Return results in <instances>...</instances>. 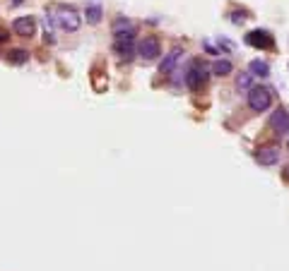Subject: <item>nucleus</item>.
<instances>
[{"mask_svg":"<svg viewBox=\"0 0 289 271\" xmlns=\"http://www.w3.org/2000/svg\"><path fill=\"white\" fill-rule=\"evenodd\" d=\"M48 20L56 22L63 31H77L82 27V20H80V12L75 7H68V5H56L51 12H48Z\"/></svg>","mask_w":289,"mask_h":271,"instance_id":"nucleus-1","label":"nucleus"},{"mask_svg":"<svg viewBox=\"0 0 289 271\" xmlns=\"http://www.w3.org/2000/svg\"><path fill=\"white\" fill-rule=\"evenodd\" d=\"M207 84V65L202 60H193L186 70V86L191 91H198Z\"/></svg>","mask_w":289,"mask_h":271,"instance_id":"nucleus-2","label":"nucleus"},{"mask_svg":"<svg viewBox=\"0 0 289 271\" xmlns=\"http://www.w3.org/2000/svg\"><path fill=\"white\" fill-rule=\"evenodd\" d=\"M270 104H272V91L267 86H251L248 89V108L251 110L263 113L270 108Z\"/></svg>","mask_w":289,"mask_h":271,"instance_id":"nucleus-3","label":"nucleus"},{"mask_svg":"<svg viewBox=\"0 0 289 271\" xmlns=\"http://www.w3.org/2000/svg\"><path fill=\"white\" fill-rule=\"evenodd\" d=\"M114 51L120 60H133L135 55V41H133V34H114Z\"/></svg>","mask_w":289,"mask_h":271,"instance_id":"nucleus-4","label":"nucleus"},{"mask_svg":"<svg viewBox=\"0 0 289 271\" xmlns=\"http://www.w3.org/2000/svg\"><path fill=\"white\" fill-rule=\"evenodd\" d=\"M246 43L253 46V48H263V51H272V48H275V39H272V34L265 31V29H253V31H248V34H246Z\"/></svg>","mask_w":289,"mask_h":271,"instance_id":"nucleus-5","label":"nucleus"},{"mask_svg":"<svg viewBox=\"0 0 289 271\" xmlns=\"http://www.w3.org/2000/svg\"><path fill=\"white\" fill-rule=\"evenodd\" d=\"M138 53H140V58H144V60H157V58L162 55V43H159V39H157V36H144V39H140Z\"/></svg>","mask_w":289,"mask_h":271,"instance_id":"nucleus-6","label":"nucleus"},{"mask_svg":"<svg viewBox=\"0 0 289 271\" xmlns=\"http://www.w3.org/2000/svg\"><path fill=\"white\" fill-rule=\"evenodd\" d=\"M12 31L17 36H24V39H31L36 34V20L34 17H17L12 22Z\"/></svg>","mask_w":289,"mask_h":271,"instance_id":"nucleus-7","label":"nucleus"},{"mask_svg":"<svg viewBox=\"0 0 289 271\" xmlns=\"http://www.w3.org/2000/svg\"><path fill=\"white\" fill-rule=\"evenodd\" d=\"M256 161L260 166H275V163H280V146H275V144L260 146L258 151H256Z\"/></svg>","mask_w":289,"mask_h":271,"instance_id":"nucleus-8","label":"nucleus"},{"mask_svg":"<svg viewBox=\"0 0 289 271\" xmlns=\"http://www.w3.org/2000/svg\"><path fill=\"white\" fill-rule=\"evenodd\" d=\"M270 125H272V130L280 132V135L289 132V113L287 110H282V108H277L272 115H270Z\"/></svg>","mask_w":289,"mask_h":271,"instance_id":"nucleus-9","label":"nucleus"},{"mask_svg":"<svg viewBox=\"0 0 289 271\" xmlns=\"http://www.w3.org/2000/svg\"><path fill=\"white\" fill-rule=\"evenodd\" d=\"M101 15H104V10H101V5L99 2H89L85 10V17L89 24H99L101 22Z\"/></svg>","mask_w":289,"mask_h":271,"instance_id":"nucleus-10","label":"nucleus"},{"mask_svg":"<svg viewBox=\"0 0 289 271\" xmlns=\"http://www.w3.org/2000/svg\"><path fill=\"white\" fill-rule=\"evenodd\" d=\"M181 55H183V51H181V48H173L171 53H169L167 58H164V63H162V67H159V70H162V75L171 72L173 67H176V63L181 60Z\"/></svg>","mask_w":289,"mask_h":271,"instance_id":"nucleus-11","label":"nucleus"},{"mask_svg":"<svg viewBox=\"0 0 289 271\" xmlns=\"http://www.w3.org/2000/svg\"><path fill=\"white\" fill-rule=\"evenodd\" d=\"M231 70H234V65H231L227 58H217V60L212 63V72H215L217 77H224V75H229Z\"/></svg>","mask_w":289,"mask_h":271,"instance_id":"nucleus-12","label":"nucleus"},{"mask_svg":"<svg viewBox=\"0 0 289 271\" xmlns=\"http://www.w3.org/2000/svg\"><path fill=\"white\" fill-rule=\"evenodd\" d=\"M248 70H251V75H256V77H267V75H270V65H267L265 60H251Z\"/></svg>","mask_w":289,"mask_h":271,"instance_id":"nucleus-13","label":"nucleus"},{"mask_svg":"<svg viewBox=\"0 0 289 271\" xmlns=\"http://www.w3.org/2000/svg\"><path fill=\"white\" fill-rule=\"evenodd\" d=\"M27 58H29V53L24 51V48H12V51L7 53V60H10L12 65H24Z\"/></svg>","mask_w":289,"mask_h":271,"instance_id":"nucleus-14","label":"nucleus"},{"mask_svg":"<svg viewBox=\"0 0 289 271\" xmlns=\"http://www.w3.org/2000/svg\"><path fill=\"white\" fill-rule=\"evenodd\" d=\"M114 34H133V24L125 17H118L114 22Z\"/></svg>","mask_w":289,"mask_h":271,"instance_id":"nucleus-15","label":"nucleus"},{"mask_svg":"<svg viewBox=\"0 0 289 271\" xmlns=\"http://www.w3.org/2000/svg\"><path fill=\"white\" fill-rule=\"evenodd\" d=\"M251 77H253V75H241V77L236 80V86H239V89H251Z\"/></svg>","mask_w":289,"mask_h":271,"instance_id":"nucleus-16","label":"nucleus"},{"mask_svg":"<svg viewBox=\"0 0 289 271\" xmlns=\"http://www.w3.org/2000/svg\"><path fill=\"white\" fill-rule=\"evenodd\" d=\"M231 22H234V24H241V22H246V15H243V12H241V15H239V12H231Z\"/></svg>","mask_w":289,"mask_h":271,"instance_id":"nucleus-17","label":"nucleus"},{"mask_svg":"<svg viewBox=\"0 0 289 271\" xmlns=\"http://www.w3.org/2000/svg\"><path fill=\"white\" fill-rule=\"evenodd\" d=\"M282 178H285V183H289V166H285V170H282Z\"/></svg>","mask_w":289,"mask_h":271,"instance_id":"nucleus-18","label":"nucleus"},{"mask_svg":"<svg viewBox=\"0 0 289 271\" xmlns=\"http://www.w3.org/2000/svg\"><path fill=\"white\" fill-rule=\"evenodd\" d=\"M2 41H7V31H5V29H0V43H2Z\"/></svg>","mask_w":289,"mask_h":271,"instance_id":"nucleus-19","label":"nucleus"}]
</instances>
